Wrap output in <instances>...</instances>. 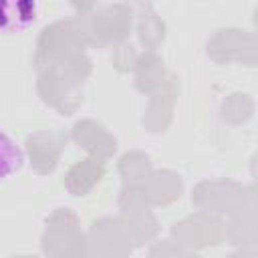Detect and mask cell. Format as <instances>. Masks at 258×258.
<instances>
[{
  "mask_svg": "<svg viewBox=\"0 0 258 258\" xmlns=\"http://www.w3.org/2000/svg\"><path fill=\"white\" fill-rule=\"evenodd\" d=\"M36 2H0V32H20L36 20Z\"/></svg>",
  "mask_w": 258,
  "mask_h": 258,
  "instance_id": "obj_1",
  "label": "cell"
},
{
  "mask_svg": "<svg viewBox=\"0 0 258 258\" xmlns=\"http://www.w3.org/2000/svg\"><path fill=\"white\" fill-rule=\"evenodd\" d=\"M24 165V153L20 145L0 129V181L16 173Z\"/></svg>",
  "mask_w": 258,
  "mask_h": 258,
  "instance_id": "obj_2",
  "label": "cell"
}]
</instances>
